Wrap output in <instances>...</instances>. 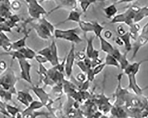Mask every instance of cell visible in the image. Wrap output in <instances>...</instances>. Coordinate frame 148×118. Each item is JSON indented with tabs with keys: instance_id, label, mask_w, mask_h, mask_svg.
<instances>
[{
	"instance_id": "obj_25",
	"label": "cell",
	"mask_w": 148,
	"mask_h": 118,
	"mask_svg": "<svg viewBox=\"0 0 148 118\" xmlns=\"http://www.w3.org/2000/svg\"><path fill=\"white\" fill-rule=\"evenodd\" d=\"M43 1H45V0H43Z\"/></svg>"
},
{
	"instance_id": "obj_9",
	"label": "cell",
	"mask_w": 148,
	"mask_h": 118,
	"mask_svg": "<svg viewBox=\"0 0 148 118\" xmlns=\"http://www.w3.org/2000/svg\"><path fill=\"white\" fill-rule=\"evenodd\" d=\"M119 36L123 42L125 51L128 53L132 49V45L131 42V38L129 32H126V33L124 34Z\"/></svg>"
},
{
	"instance_id": "obj_11",
	"label": "cell",
	"mask_w": 148,
	"mask_h": 118,
	"mask_svg": "<svg viewBox=\"0 0 148 118\" xmlns=\"http://www.w3.org/2000/svg\"><path fill=\"white\" fill-rule=\"evenodd\" d=\"M95 36H91L89 38L86 36V40L87 45H86V54H87L88 56L89 57H91V55L94 51V46H93V41H94V39L95 38Z\"/></svg>"
},
{
	"instance_id": "obj_4",
	"label": "cell",
	"mask_w": 148,
	"mask_h": 118,
	"mask_svg": "<svg viewBox=\"0 0 148 118\" xmlns=\"http://www.w3.org/2000/svg\"><path fill=\"white\" fill-rule=\"evenodd\" d=\"M147 61H148V59L144 60L139 62H134L133 64H130L128 66H127L126 69L124 70L125 73L127 75L131 74L136 75L139 71L141 65L144 62H147Z\"/></svg>"
},
{
	"instance_id": "obj_18",
	"label": "cell",
	"mask_w": 148,
	"mask_h": 118,
	"mask_svg": "<svg viewBox=\"0 0 148 118\" xmlns=\"http://www.w3.org/2000/svg\"><path fill=\"white\" fill-rule=\"evenodd\" d=\"M110 55H111L114 58H115L119 62L123 54L120 52V51L117 48H114Z\"/></svg>"
},
{
	"instance_id": "obj_8",
	"label": "cell",
	"mask_w": 148,
	"mask_h": 118,
	"mask_svg": "<svg viewBox=\"0 0 148 118\" xmlns=\"http://www.w3.org/2000/svg\"><path fill=\"white\" fill-rule=\"evenodd\" d=\"M140 26L138 23H134L133 25L130 27V35L131 39H133L134 41L137 40L140 34Z\"/></svg>"
},
{
	"instance_id": "obj_13",
	"label": "cell",
	"mask_w": 148,
	"mask_h": 118,
	"mask_svg": "<svg viewBox=\"0 0 148 118\" xmlns=\"http://www.w3.org/2000/svg\"><path fill=\"white\" fill-rule=\"evenodd\" d=\"M93 32L95 35L96 37L99 38L100 36H102V32L103 30L104 27L97 21H93Z\"/></svg>"
},
{
	"instance_id": "obj_5",
	"label": "cell",
	"mask_w": 148,
	"mask_h": 118,
	"mask_svg": "<svg viewBox=\"0 0 148 118\" xmlns=\"http://www.w3.org/2000/svg\"><path fill=\"white\" fill-rule=\"evenodd\" d=\"M82 14L81 12H79L75 10H72L71 11L68 17L64 21L59 22L56 25V26L59 25H61V24H63L66 22H69V21H72V22L79 23L81 21V17Z\"/></svg>"
},
{
	"instance_id": "obj_2",
	"label": "cell",
	"mask_w": 148,
	"mask_h": 118,
	"mask_svg": "<svg viewBox=\"0 0 148 118\" xmlns=\"http://www.w3.org/2000/svg\"><path fill=\"white\" fill-rule=\"evenodd\" d=\"M148 43V21L142 28L139 36L132 45L133 54L131 59H134L142 47Z\"/></svg>"
},
{
	"instance_id": "obj_6",
	"label": "cell",
	"mask_w": 148,
	"mask_h": 118,
	"mask_svg": "<svg viewBox=\"0 0 148 118\" xmlns=\"http://www.w3.org/2000/svg\"><path fill=\"white\" fill-rule=\"evenodd\" d=\"M100 42L101 49L104 52H106L107 54H111L114 48L110 42L107 41L105 38L101 36L99 37Z\"/></svg>"
},
{
	"instance_id": "obj_23",
	"label": "cell",
	"mask_w": 148,
	"mask_h": 118,
	"mask_svg": "<svg viewBox=\"0 0 148 118\" xmlns=\"http://www.w3.org/2000/svg\"><path fill=\"white\" fill-rule=\"evenodd\" d=\"M99 1H107V0H99Z\"/></svg>"
},
{
	"instance_id": "obj_1",
	"label": "cell",
	"mask_w": 148,
	"mask_h": 118,
	"mask_svg": "<svg viewBox=\"0 0 148 118\" xmlns=\"http://www.w3.org/2000/svg\"><path fill=\"white\" fill-rule=\"evenodd\" d=\"M81 31L79 27L66 30L56 29L54 35L56 39H62L74 44H79L83 41L79 36Z\"/></svg>"
},
{
	"instance_id": "obj_7",
	"label": "cell",
	"mask_w": 148,
	"mask_h": 118,
	"mask_svg": "<svg viewBox=\"0 0 148 118\" xmlns=\"http://www.w3.org/2000/svg\"><path fill=\"white\" fill-rule=\"evenodd\" d=\"M103 10L106 16L108 19H112L117 15L118 12V9L115 4H111L107 7L103 8Z\"/></svg>"
},
{
	"instance_id": "obj_21",
	"label": "cell",
	"mask_w": 148,
	"mask_h": 118,
	"mask_svg": "<svg viewBox=\"0 0 148 118\" xmlns=\"http://www.w3.org/2000/svg\"><path fill=\"white\" fill-rule=\"evenodd\" d=\"M104 36L106 39H110L113 36V33L111 31L107 30L104 33Z\"/></svg>"
},
{
	"instance_id": "obj_3",
	"label": "cell",
	"mask_w": 148,
	"mask_h": 118,
	"mask_svg": "<svg viewBox=\"0 0 148 118\" xmlns=\"http://www.w3.org/2000/svg\"><path fill=\"white\" fill-rule=\"evenodd\" d=\"M128 76L129 84V88L131 89L137 95H143V92L145 89H142L140 87L137 83L136 75H129Z\"/></svg>"
},
{
	"instance_id": "obj_24",
	"label": "cell",
	"mask_w": 148,
	"mask_h": 118,
	"mask_svg": "<svg viewBox=\"0 0 148 118\" xmlns=\"http://www.w3.org/2000/svg\"><path fill=\"white\" fill-rule=\"evenodd\" d=\"M115 1V2H117V1H119V0H114Z\"/></svg>"
},
{
	"instance_id": "obj_12",
	"label": "cell",
	"mask_w": 148,
	"mask_h": 118,
	"mask_svg": "<svg viewBox=\"0 0 148 118\" xmlns=\"http://www.w3.org/2000/svg\"><path fill=\"white\" fill-rule=\"evenodd\" d=\"M82 10V12H85L87 11L90 6L91 4L95 3L99 0H78Z\"/></svg>"
},
{
	"instance_id": "obj_17",
	"label": "cell",
	"mask_w": 148,
	"mask_h": 118,
	"mask_svg": "<svg viewBox=\"0 0 148 118\" xmlns=\"http://www.w3.org/2000/svg\"><path fill=\"white\" fill-rule=\"evenodd\" d=\"M137 18L139 20H143L145 17H148V7H143L140 8V10L137 13Z\"/></svg>"
},
{
	"instance_id": "obj_22",
	"label": "cell",
	"mask_w": 148,
	"mask_h": 118,
	"mask_svg": "<svg viewBox=\"0 0 148 118\" xmlns=\"http://www.w3.org/2000/svg\"><path fill=\"white\" fill-rule=\"evenodd\" d=\"M135 0H119L117 2H115V5L117 4H123V3H129L134 1Z\"/></svg>"
},
{
	"instance_id": "obj_19",
	"label": "cell",
	"mask_w": 148,
	"mask_h": 118,
	"mask_svg": "<svg viewBox=\"0 0 148 118\" xmlns=\"http://www.w3.org/2000/svg\"><path fill=\"white\" fill-rule=\"evenodd\" d=\"M117 31L119 35V36L123 35L125 34L126 32L124 28L122 25H119L118 26L117 28Z\"/></svg>"
},
{
	"instance_id": "obj_20",
	"label": "cell",
	"mask_w": 148,
	"mask_h": 118,
	"mask_svg": "<svg viewBox=\"0 0 148 118\" xmlns=\"http://www.w3.org/2000/svg\"><path fill=\"white\" fill-rule=\"evenodd\" d=\"M114 42H115L117 45L119 46H124L123 42L122 39L120 38L119 36L115 37V38H114Z\"/></svg>"
},
{
	"instance_id": "obj_10",
	"label": "cell",
	"mask_w": 148,
	"mask_h": 118,
	"mask_svg": "<svg viewBox=\"0 0 148 118\" xmlns=\"http://www.w3.org/2000/svg\"><path fill=\"white\" fill-rule=\"evenodd\" d=\"M79 27L81 31L85 32H93V21H81L79 23Z\"/></svg>"
},
{
	"instance_id": "obj_14",
	"label": "cell",
	"mask_w": 148,
	"mask_h": 118,
	"mask_svg": "<svg viewBox=\"0 0 148 118\" xmlns=\"http://www.w3.org/2000/svg\"><path fill=\"white\" fill-rule=\"evenodd\" d=\"M128 54V52L125 51L124 54H123L122 56L119 61L120 67H121V68H122L124 70L126 69V67L128 66L130 64L129 62L127 59V56Z\"/></svg>"
},
{
	"instance_id": "obj_16",
	"label": "cell",
	"mask_w": 148,
	"mask_h": 118,
	"mask_svg": "<svg viewBox=\"0 0 148 118\" xmlns=\"http://www.w3.org/2000/svg\"><path fill=\"white\" fill-rule=\"evenodd\" d=\"M125 21V16L124 12L117 14L114 16L111 21L110 24H117V23H124Z\"/></svg>"
},
{
	"instance_id": "obj_15",
	"label": "cell",
	"mask_w": 148,
	"mask_h": 118,
	"mask_svg": "<svg viewBox=\"0 0 148 118\" xmlns=\"http://www.w3.org/2000/svg\"><path fill=\"white\" fill-rule=\"evenodd\" d=\"M106 64L115 66L117 68L120 67V64L118 60L110 54H107L106 58Z\"/></svg>"
}]
</instances>
